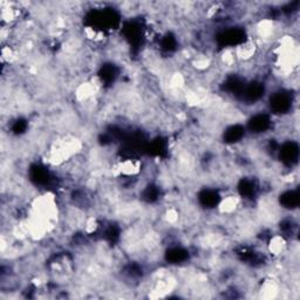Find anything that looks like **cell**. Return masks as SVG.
<instances>
[{
	"label": "cell",
	"mask_w": 300,
	"mask_h": 300,
	"mask_svg": "<svg viewBox=\"0 0 300 300\" xmlns=\"http://www.w3.org/2000/svg\"><path fill=\"white\" fill-rule=\"evenodd\" d=\"M234 50V55L237 60L249 61L254 57L258 52V45L255 39H247V40L241 42Z\"/></svg>",
	"instance_id": "obj_1"
},
{
	"label": "cell",
	"mask_w": 300,
	"mask_h": 300,
	"mask_svg": "<svg viewBox=\"0 0 300 300\" xmlns=\"http://www.w3.org/2000/svg\"><path fill=\"white\" fill-rule=\"evenodd\" d=\"M117 170L124 176H135L141 170V162L134 158H126L118 163Z\"/></svg>",
	"instance_id": "obj_2"
},
{
	"label": "cell",
	"mask_w": 300,
	"mask_h": 300,
	"mask_svg": "<svg viewBox=\"0 0 300 300\" xmlns=\"http://www.w3.org/2000/svg\"><path fill=\"white\" fill-rule=\"evenodd\" d=\"M239 197L237 196H226L223 200H220L218 203V210L223 215H231L237 210L239 207Z\"/></svg>",
	"instance_id": "obj_3"
},
{
	"label": "cell",
	"mask_w": 300,
	"mask_h": 300,
	"mask_svg": "<svg viewBox=\"0 0 300 300\" xmlns=\"http://www.w3.org/2000/svg\"><path fill=\"white\" fill-rule=\"evenodd\" d=\"M267 248H269V251L271 255L280 256V255H283L285 251H286L287 243L283 236H280V234H276V236L271 237L269 244H267Z\"/></svg>",
	"instance_id": "obj_4"
},
{
	"label": "cell",
	"mask_w": 300,
	"mask_h": 300,
	"mask_svg": "<svg viewBox=\"0 0 300 300\" xmlns=\"http://www.w3.org/2000/svg\"><path fill=\"white\" fill-rule=\"evenodd\" d=\"M18 16H19V10L13 7L11 4L2 6V19L5 23H11V21L16 20Z\"/></svg>",
	"instance_id": "obj_5"
},
{
	"label": "cell",
	"mask_w": 300,
	"mask_h": 300,
	"mask_svg": "<svg viewBox=\"0 0 300 300\" xmlns=\"http://www.w3.org/2000/svg\"><path fill=\"white\" fill-rule=\"evenodd\" d=\"M278 292V285L273 280H267L262 285L260 293L263 298H274Z\"/></svg>",
	"instance_id": "obj_6"
}]
</instances>
